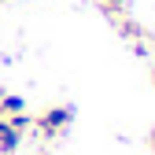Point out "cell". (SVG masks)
I'll return each instance as SVG.
<instances>
[{"mask_svg": "<svg viewBox=\"0 0 155 155\" xmlns=\"http://www.w3.org/2000/svg\"><path fill=\"white\" fill-rule=\"evenodd\" d=\"M70 122H74V111H70V107H45L41 114H33V129L41 133L45 140L63 137Z\"/></svg>", "mask_w": 155, "mask_h": 155, "instance_id": "obj_1", "label": "cell"}, {"mask_svg": "<svg viewBox=\"0 0 155 155\" xmlns=\"http://www.w3.org/2000/svg\"><path fill=\"white\" fill-rule=\"evenodd\" d=\"M22 144V133H18L8 118H0V155H15Z\"/></svg>", "mask_w": 155, "mask_h": 155, "instance_id": "obj_2", "label": "cell"}, {"mask_svg": "<svg viewBox=\"0 0 155 155\" xmlns=\"http://www.w3.org/2000/svg\"><path fill=\"white\" fill-rule=\"evenodd\" d=\"M118 30H122V37H129V41H140V26H137V22H129V18H122Z\"/></svg>", "mask_w": 155, "mask_h": 155, "instance_id": "obj_3", "label": "cell"}, {"mask_svg": "<svg viewBox=\"0 0 155 155\" xmlns=\"http://www.w3.org/2000/svg\"><path fill=\"white\" fill-rule=\"evenodd\" d=\"M100 4H104V8H107V11H122V8H126V4H129V0H100Z\"/></svg>", "mask_w": 155, "mask_h": 155, "instance_id": "obj_4", "label": "cell"}, {"mask_svg": "<svg viewBox=\"0 0 155 155\" xmlns=\"http://www.w3.org/2000/svg\"><path fill=\"white\" fill-rule=\"evenodd\" d=\"M151 148H155V133H151Z\"/></svg>", "mask_w": 155, "mask_h": 155, "instance_id": "obj_5", "label": "cell"}, {"mask_svg": "<svg viewBox=\"0 0 155 155\" xmlns=\"http://www.w3.org/2000/svg\"><path fill=\"white\" fill-rule=\"evenodd\" d=\"M151 81H155V74H151Z\"/></svg>", "mask_w": 155, "mask_h": 155, "instance_id": "obj_6", "label": "cell"}, {"mask_svg": "<svg viewBox=\"0 0 155 155\" xmlns=\"http://www.w3.org/2000/svg\"><path fill=\"white\" fill-rule=\"evenodd\" d=\"M0 4H4V0H0Z\"/></svg>", "mask_w": 155, "mask_h": 155, "instance_id": "obj_7", "label": "cell"}]
</instances>
